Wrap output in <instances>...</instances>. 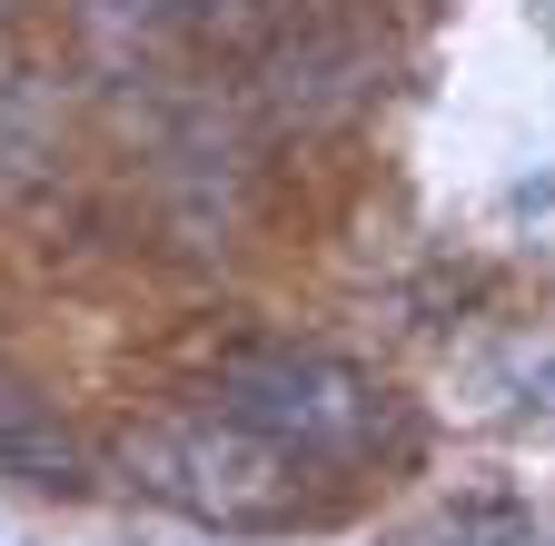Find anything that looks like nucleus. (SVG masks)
Listing matches in <instances>:
<instances>
[{"label":"nucleus","mask_w":555,"mask_h":546,"mask_svg":"<svg viewBox=\"0 0 555 546\" xmlns=\"http://www.w3.org/2000/svg\"><path fill=\"white\" fill-rule=\"evenodd\" d=\"M0 477H11V487H40V497L90 487V447H80V428H69L21 368H0Z\"/></svg>","instance_id":"7ed1b4c3"},{"label":"nucleus","mask_w":555,"mask_h":546,"mask_svg":"<svg viewBox=\"0 0 555 546\" xmlns=\"http://www.w3.org/2000/svg\"><path fill=\"white\" fill-rule=\"evenodd\" d=\"M208 407L268 437L288 467H377L416 447L406 397L337 348H238L208 368Z\"/></svg>","instance_id":"f257e3e1"},{"label":"nucleus","mask_w":555,"mask_h":546,"mask_svg":"<svg viewBox=\"0 0 555 546\" xmlns=\"http://www.w3.org/2000/svg\"><path fill=\"white\" fill-rule=\"evenodd\" d=\"M129 467V487L139 497H159L169 517L189 526H219V536H268V526H298V467L278 457L268 437L229 428L219 407L208 418H159V428H139L119 447Z\"/></svg>","instance_id":"f03ea898"}]
</instances>
